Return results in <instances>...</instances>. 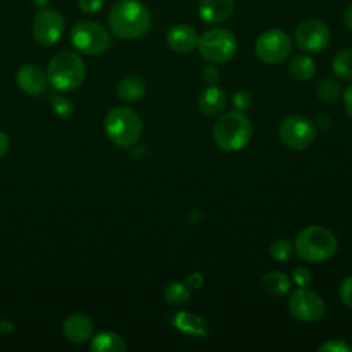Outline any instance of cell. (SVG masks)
I'll use <instances>...</instances> for the list:
<instances>
[{
  "mask_svg": "<svg viewBox=\"0 0 352 352\" xmlns=\"http://www.w3.org/2000/svg\"><path fill=\"white\" fill-rule=\"evenodd\" d=\"M150 12L139 0H121L116 3L107 16L110 32L121 40L142 37L150 28Z\"/></svg>",
  "mask_w": 352,
  "mask_h": 352,
  "instance_id": "1",
  "label": "cell"
},
{
  "mask_svg": "<svg viewBox=\"0 0 352 352\" xmlns=\"http://www.w3.org/2000/svg\"><path fill=\"white\" fill-rule=\"evenodd\" d=\"M226 106V94L216 84L208 85L198 96V109L205 116H216Z\"/></svg>",
  "mask_w": 352,
  "mask_h": 352,
  "instance_id": "17",
  "label": "cell"
},
{
  "mask_svg": "<svg viewBox=\"0 0 352 352\" xmlns=\"http://www.w3.org/2000/svg\"><path fill=\"white\" fill-rule=\"evenodd\" d=\"M165 300L172 305H184L190 300V287L182 282H172L165 286Z\"/></svg>",
  "mask_w": 352,
  "mask_h": 352,
  "instance_id": "25",
  "label": "cell"
},
{
  "mask_svg": "<svg viewBox=\"0 0 352 352\" xmlns=\"http://www.w3.org/2000/svg\"><path fill=\"white\" fill-rule=\"evenodd\" d=\"M289 73L298 81H308L316 73V63L309 55H294L289 62Z\"/></svg>",
  "mask_w": 352,
  "mask_h": 352,
  "instance_id": "22",
  "label": "cell"
},
{
  "mask_svg": "<svg viewBox=\"0 0 352 352\" xmlns=\"http://www.w3.org/2000/svg\"><path fill=\"white\" fill-rule=\"evenodd\" d=\"M47 81V73L37 65H23L16 73V84L28 95L43 94Z\"/></svg>",
  "mask_w": 352,
  "mask_h": 352,
  "instance_id": "15",
  "label": "cell"
},
{
  "mask_svg": "<svg viewBox=\"0 0 352 352\" xmlns=\"http://www.w3.org/2000/svg\"><path fill=\"white\" fill-rule=\"evenodd\" d=\"M34 40L41 45H54L65 32V18L52 8H43L36 14L32 23Z\"/></svg>",
  "mask_w": 352,
  "mask_h": 352,
  "instance_id": "11",
  "label": "cell"
},
{
  "mask_svg": "<svg viewBox=\"0 0 352 352\" xmlns=\"http://www.w3.org/2000/svg\"><path fill=\"white\" fill-rule=\"evenodd\" d=\"M289 312L300 322H316L326 314V304L322 297L305 287L292 292L287 301Z\"/></svg>",
  "mask_w": 352,
  "mask_h": 352,
  "instance_id": "10",
  "label": "cell"
},
{
  "mask_svg": "<svg viewBox=\"0 0 352 352\" xmlns=\"http://www.w3.org/2000/svg\"><path fill=\"white\" fill-rule=\"evenodd\" d=\"M290 285L292 280L289 275L282 271H268L261 278L263 289L275 297L285 296L290 290Z\"/></svg>",
  "mask_w": 352,
  "mask_h": 352,
  "instance_id": "21",
  "label": "cell"
},
{
  "mask_svg": "<svg viewBox=\"0 0 352 352\" xmlns=\"http://www.w3.org/2000/svg\"><path fill=\"white\" fill-rule=\"evenodd\" d=\"M198 37L199 36L192 26L187 23H179L168 30L166 43L172 51L177 54H188L197 48Z\"/></svg>",
  "mask_w": 352,
  "mask_h": 352,
  "instance_id": "14",
  "label": "cell"
},
{
  "mask_svg": "<svg viewBox=\"0 0 352 352\" xmlns=\"http://www.w3.org/2000/svg\"><path fill=\"white\" fill-rule=\"evenodd\" d=\"M312 279H314V276H312V272H311V270L308 267L300 265V267L294 268V271H293V280H294V283L298 287L308 286L312 282Z\"/></svg>",
  "mask_w": 352,
  "mask_h": 352,
  "instance_id": "29",
  "label": "cell"
},
{
  "mask_svg": "<svg viewBox=\"0 0 352 352\" xmlns=\"http://www.w3.org/2000/svg\"><path fill=\"white\" fill-rule=\"evenodd\" d=\"M72 44L82 54L100 55L111 47V38L104 26L94 21H80L70 30Z\"/></svg>",
  "mask_w": 352,
  "mask_h": 352,
  "instance_id": "7",
  "label": "cell"
},
{
  "mask_svg": "<svg viewBox=\"0 0 352 352\" xmlns=\"http://www.w3.org/2000/svg\"><path fill=\"white\" fill-rule=\"evenodd\" d=\"M337 246L336 235L322 226L305 227L294 241L296 253L308 263H320L331 258L337 252Z\"/></svg>",
  "mask_w": 352,
  "mask_h": 352,
  "instance_id": "3",
  "label": "cell"
},
{
  "mask_svg": "<svg viewBox=\"0 0 352 352\" xmlns=\"http://www.w3.org/2000/svg\"><path fill=\"white\" fill-rule=\"evenodd\" d=\"M344 23L352 32V4L348 6L344 11Z\"/></svg>",
  "mask_w": 352,
  "mask_h": 352,
  "instance_id": "37",
  "label": "cell"
},
{
  "mask_svg": "<svg viewBox=\"0 0 352 352\" xmlns=\"http://www.w3.org/2000/svg\"><path fill=\"white\" fill-rule=\"evenodd\" d=\"M92 333L94 323L84 314H73L63 322V334L69 341L74 344H82L88 341L92 337Z\"/></svg>",
  "mask_w": 352,
  "mask_h": 352,
  "instance_id": "16",
  "label": "cell"
},
{
  "mask_svg": "<svg viewBox=\"0 0 352 352\" xmlns=\"http://www.w3.org/2000/svg\"><path fill=\"white\" fill-rule=\"evenodd\" d=\"M342 102H344L345 113L352 120V84L348 85L346 89L342 92Z\"/></svg>",
  "mask_w": 352,
  "mask_h": 352,
  "instance_id": "35",
  "label": "cell"
},
{
  "mask_svg": "<svg viewBox=\"0 0 352 352\" xmlns=\"http://www.w3.org/2000/svg\"><path fill=\"white\" fill-rule=\"evenodd\" d=\"M104 4V0H78V7L82 12L94 14L99 11Z\"/></svg>",
  "mask_w": 352,
  "mask_h": 352,
  "instance_id": "33",
  "label": "cell"
},
{
  "mask_svg": "<svg viewBox=\"0 0 352 352\" xmlns=\"http://www.w3.org/2000/svg\"><path fill=\"white\" fill-rule=\"evenodd\" d=\"M253 126L243 111H228L213 125V139L219 148L224 151L242 150L252 139Z\"/></svg>",
  "mask_w": 352,
  "mask_h": 352,
  "instance_id": "2",
  "label": "cell"
},
{
  "mask_svg": "<svg viewBox=\"0 0 352 352\" xmlns=\"http://www.w3.org/2000/svg\"><path fill=\"white\" fill-rule=\"evenodd\" d=\"M271 257L276 261H287L294 252V246L292 245V242L289 239L285 238H278L275 239L268 249Z\"/></svg>",
  "mask_w": 352,
  "mask_h": 352,
  "instance_id": "26",
  "label": "cell"
},
{
  "mask_svg": "<svg viewBox=\"0 0 352 352\" xmlns=\"http://www.w3.org/2000/svg\"><path fill=\"white\" fill-rule=\"evenodd\" d=\"M234 11V0H201L198 4L199 18L208 25H220L228 21Z\"/></svg>",
  "mask_w": 352,
  "mask_h": 352,
  "instance_id": "13",
  "label": "cell"
},
{
  "mask_svg": "<svg viewBox=\"0 0 352 352\" xmlns=\"http://www.w3.org/2000/svg\"><path fill=\"white\" fill-rule=\"evenodd\" d=\"M342 95L341 85L333 78H323L316 85V96L326 103L337 102Z\"/></svg>",
  "mask_w": 352,
  "mask_h": 352,
  "instance_id": "24",
  "label": "cell"
},
{
  "mask_svg": "<svg viewBox=\"0 0 352 352\" xmlns=\"http://www.w3.org/2000/svg\"><path fill=\"white\" fill-rule=\"evenodd\" d=\"M186 285L190 287V290H198L204 285V278H202V275L199 272H191L187 276Z\"/></svg>",
  "mask_w": 352,
  "mask_h": 352,
  "instance_id": "34",
  "label": "cell"
},
{
  "mask_svg": "<svg viewBox=\"0 0 352 352\" xmlns=\"http://www.w3.org/2000/svg\"><path fill=\"white\" fill-rule=\"evenodd\" d=\"M117 96L125 103L138 102L146 94V82L139 76H128L122 78L116 88Z\"/></svg>",
  "mask_w": 352,
  "mask_h": 352,
  "instance_id": "19",
  "label": "cell"
},
{
  "mask_svg": "<svg viewBox=\"0 0 352 352\" xmlns=\"http://www.w3.org/2000/svg\"><path fill=\"white\" fill-rule=\"evenodd\" d=\"M352 346L340 338L336 340H327L326 342L320 344L318 346V352H351Z\"/></svg>",
  "mask_w": 352,
  "mask_h": 352,
  "instance_id": "28",
  "label": "cell"
},
{
  "mask_svg": "<svg viewBox=\"0 0 352 352\" xmlns=\"http://www.w3.org/2000/svg\"><path fill=\"white\" fill-rule=\"evenodd\" d=\"M338 293H340V298L341 301L352 309V275L346 276L341 285H340V289H338Z\"/></svg>",
  "mask_w": 352,
  "mask_h": 352,
  "instance_id": "31",
  "label": "cell"
},
{
  "mask_svg": "<svg viewBox=\"0 0 352 352\" xmlns=\"http://www.w3.org/2000/svg\"><path fill=\"white\" fill-rule=\"evenodd\" d=\"M331 67L336 76H338L340 78L352 80V50H340L331 60Z\"/></svg>",
  "mask_w": 352,
  "mask_h": 352,
  "instance_id": "23",
  "label": "cell"
},
{
  "mask_svg": "<svg viewBox=\"0 0 352 352\" xmlns=\"http://www.w3.org/2000/svg\"><path fill=\"white\" fill-rule=\"evenodd\" d=\"M292 40L280 29H268L263 32L254 44L257 58L267 65H278L286 60L292 54Z\"/></svg>",
  "mask_w": 352,
  "mask_h": 352,
  "instance_id": "8",
  "label": "cell"
},
{
  "mask_svg": "<svg viewBox=\"0 0 352 352\" xmlns=\"http://www.w3.org/2000/svg\"><path fill=\"white\" fill-rule=\"evenodd\" d=\"M89 349L92 352H125L126 344L120 334L114 331H102L92 338Z\"/></svg>",
  "mask_w": 352,
  "mask_h": 352,
  "instance_id": "20",
  "label": "cell"
},
{
  "mask_svg": "<svg viewBox=\"0 0 352 352\" xmlns=\"http://www.w3.org/2000/svg\"><path fill=\"white\" fill-rule=\"evenodd\" d=\"M297 45L305 52H320L330 41L329 26L316 18L302 21L294 32Z\"/></svg>",
  "mask_w": 352,
  "mask_h": 352,
  "instance_id": "12",
  "label": "cell"
},
{
  "mask_svg": "<svg viewBox=\"0 0 352 352\" xmlns=\"http://www.w3.org/2000/svg\"><path fill=\"white\" fill-rule=\"evenodd\" d=\"M107 138L118 147H132L142 136L143 124L139 114L125 106H117L107 111L103 121Z\"/></svg>",
  "mask_w": 352,
  "mask_h": 352,
  "instance_id": "4",
  "label": "cell"
},
{
  "mask_svg": "<svg viewBox=\"0 0 352 352\" xmlns=\"http://www.w3.org/2000/svg\"><path fill=\"white\" fill-rule=\"evenodd\" d=\"M14 331V326L8 320H0V333L11 334Z\"/></svg>",
  "mask_w": 352,
  "mask_h": 352,
  "instance_id": "38",
  "label": "cell"
},
{
  "mask_svg": "<svg viewBox=\"0 0 352 352\" xmlns=\"http://www.w3.org/2000/svg\"><path fill=\"white\" fill-rule=\"evenodd\" d=\"M252 104V95L250 92L242 89V91H238L232 95V106L235 110L238 111H245L250 107Z\"/></svg>",
  "mask_w": 352,
  "mask_h": 352,
  "instance_id": "30",
  "label": "cell"
},
{
  "mask_svg": "<svg viewBox=\"0 0 352 352\" xmlns=\"http://www.w3.org/2000/svg\"><path fill=\"white\" fill-rule=\"evenodd\" d=\"M201 77H202V81L206 82L208 85L216 84L220 80V70L214 65H208L202 69Z\"/></svg>",
  "mask_w": 352,
  "mask_h": 352,
  "instance_id": "32",
  "label": "cell"
},
{
  "mask_svg": "<svg viewBox=\"0 0 352 352\" xmlns=\"http://www.w3.org/2000/svg\"><path fill=\"white\" fill-rule=\"evenodd\" d=\"M85 78V65L80 55L65 50L58 52L48 65L47 80L59 91L78 88Z\"/></svg>",
  "mask_w": 352,
  "mask_h": 352,
  "instance_id": "5",
  "label": "cell"
},
{
  "mask_svg": "<svg viewBox=\"0 0 352 352\" xmlns=\"http://www.w3.org/2000/svg\"><path fill=\"white\" fill-rule=\"evenodd\" d=\"M197 48L205 60L213 65L226 63L235 56L238 41L231 30L213 28L198 37Z\"/></svg>",
  "mask_w": 352,
  "mask_h": 352,
  "instance_id": "6",
  "label": "cell"
},
{
  "mask_svg": "<svg viewBox=\"0 0 352 352\" xmlns=\"http://www.w3.org/2000/svg\"><path fill=\"white\" fill-rule=\"evenodd\" d=\"M50 102H51V106H52V110L54 113L60 117V118H69L73 116L74 113V104L65 96H60V95H52L50 98Z\"/></svg>",
  "mask_w": 352,
  "mask_h": 352,
  "instance_id": "27",
  "label": "cell"
},
{
  "mask_svg": "<svg viewBox=\"0 0 352 352\" xmlns=\"http://www.w3.org/2000/svg\"><path fill=\"white\" fill-rule=\"evenodd\" d=\"M10 148V138L7 136L6 132L0 131V158L8 151Z\"/></svg>",
  "mask_w": 352,
  "mask_h": 352,
  "instance_id": "36",
  "label": "cell"
},
{
  "mask_svg": "<svg viewBox=\"0 0 352 352\" xmlns=\"http://www.w3.org/2000/svg\"><path fill=\"white\" fill-rule=\"evenodd\" d=\"M173 326L180 330L182 333L190 334V336H206L208 333V323L206 320L192 312H187V311H180L177 314H175L173 319H172Z\"/></svg>",
  "mask_w": 352,
  "mask_h": 352,
  "instance_id": "18",
  "label": "cell"
},
{
  "mask_svg": "<svg viewBox=\"0 0 352 352\" xmlns=\"http://www.w3.org/2000/svg\"><path fill=\"white\" fill-rule=\"evenodd\" d=\"M278 131L282 143L292 150H304L316 139L315 124L309 118L298 114L285 117Z\"/></svg>",
  "mask_w": 352,
  "mask_h": 352,
  "instance_id": "9",
  "label": "cell"
}]
</instances>
